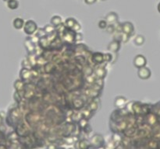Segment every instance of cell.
<instances>
[{"label":"cell","instance_id":"obj_3","mask_svg":"<svg viewBox=\"0 0 160 149\" xmlns=\"http://www.w3.org/2000/svg\"><path fill=\"white\" fill-rule=\"evenodd\" d=\"M151 70L147 67H143L138 68V76L142 80H147L151 77Z\"/></svg>","mask_w":160,"mask_h":149},{"label":"cell","instance_id":"obj_18","mask_svg":"<svg viewBox=\"0 0 160 149\" xmlns=\"http://www.w3.org/2000/svg\"><path fill=\"white\" fill-rule=\"evenodd\" d=\"M98 27H99L100 29L104 30V29L107 28V26H108V23H107V21H106V20H102L98 22Z\"/></svg>","mask_w":160,"mask_h":149},{"label":"cell","instance_id":"obj_4","mask_svg":"<svg viewBox=\"0 0 160 149\" xmlns=\"http://www.w3.org/2000/svg\"><path fill=\"white\" fill-rule=\"evenodd\" d=\"M121 30L123 34H126L130 36V35L133 34L134 31V25L130 22H125L121 25Z\"/></svg>","mask_w":160,"mask_h":149},{"label":"cell","instance_id":"obj_12","mask_svg":"<svg viewBox=\"0 0 160 149\" xmlns=\"http://www.w3.org/2000/svg\"><path fill=\"white\" fill-rule=\"evenodd\" d=\"M95 75L101 78H103L106 76V71L104 68H98L97 69L95 70Z\"/></svg>","mask_w":160,"mask_h":149},{"label":"cell","instance_id":"obj_27","mask_svg":"<svg viewBox=\"0 0 160 149\" xmlns=\"http://www.w3.org/2000/svg\"><path fill=\"white\" fill-rule=\"evenodd\" d=\"M102 1H106V0H102Z\"/></svg>","mask_w":160,"mask_h":149},{"label":"cell","instance_id":"obj_7","mask_svg":"<svg viewBox=\"0 0 160 149\" xmlns=\"http://www.w3.org/2000/svg\"><path fill=\"white\" fill-rule=\"evenodd\" d=\"M127 99L123 96H118V97L116 98V100H115V106L118 107V108H123L125 106L126 103H127Z\"/></svg>","mask_w":160,"mask_h":149},{"label":"cell","instance_id":"obj_5","mask_svg":"<svg viewBox=\"0 0 160 149\" xmlns=\"http://www.w3.org/2000/svg\"><path fill=\"white\" fill-rule=\"evenodd\" d=\"M119 48H120V43L118 41H113L109 43L108 47H107V49L113 53H117L119 51Z\"/></svg>","mask_w":160,"mask_h":149},{"label":"cell","instance_id":"obj_17","mask_svg":"<svg viewBox=\"0 0 160 149\" xmlns=\"http://www.w3.org/2000/svg\"><path fill=\"white\" fill-rule=\"evenodd\" d=\"M54 30H55V26H52V24H51V25L48 24V25H46V26L44 27L45 33H46V34H51L52 33H53Z\"/></svg>","mask_w":160,"mask_h":149},{"label":"cell","instance_id":"obj_25","mask_svg":"<svg viewBox=\"0 0 160 149\" xmlns=\"http://www.w3.org/2000/svg\"><path fill=\"white\" fill-rule=\"evenodd\" d=\"M158 10H159V12L160 13V2L159 3V5H158Z\"/></svg>","mask_w":160,"mask_h":149},{"label":"cell","instance_id":"obj_21","mask_svg":"<svg viewBox=\"0 0 160 149\" xmlns=\"http://www.w3.org/2000/svg\"><path fill=\"white\" fill-rule=\"evenodd\" d=\"M83 39V35L80 34V33H77V34H76L75 35V41H82Z\"/></svg>","mask_w":160,"mask_h":149},{"label":"cell","instance_id":"obj_2","mask_svg":"<svg viewBox=\"0 0 160 149\" xmlns=\"http://www.w3.org/2000/svg\"><path fill=\"white\" fill-rule=\"evenodd\" d=\"M147 64V59L142 54H138L134 58V65L137 68L145 67Z\"/></svg>","mask_w":160,"mask_h":149},{"label":"cell","instance_id":"obj_11","mask_svg":"<svg viewBox=\"0 0 160 149\" xmlns=\"http://www.w3.org/2000/svg\"><path fill=\"white\" fill-rule=\"evenodd\" d=\"M51 24L54 26H58L62 24V18L59 16H54L51 19Z\"/></svg>","mask_w":160,"mask_h":149},{"label":"cell","instance_id":"obj_28","mask_svg":"<svg viewBox=\"0 0 160 149\" xmlns=\"http://www.w3.org/2000/svg\"><path fill=\"white\" fill-rule=\"evenodd\" d=\"M70 149H74V148H70Z\"/></svg>","mask_w":160,"mask_h":149},{"label":"cell","instance_id":"obj_13","mask_svg":"<svg viewBox=\"0 0 160 149\" xmlns=\"http://www.w3.org/2000/svg\"><path fill=\"white\" fill-rule=\"evenodd\" d=\"M145 37L142 35H138L135 38H134V43L138 46H141L145 43Z\"/></svg>","mask_w":160,"mask_h":149},{"label":"cell","instance_id":"obj_23","mask_svg":"<svg viewBox=\"0 0 160 149\" xmlns=\"http://www.w3.org/2000/svg\"><path fill=\"white\" fill-rule=\"evenodd\" d=\"M106 30H107V32L108 33H113V31H115V27L113 25H108Z\"/></svg>","mask_w":160,"mask_h":149},{"label":"cell","instance_id":"obj_16","mask_svg":"<svg viewBox=\"0 0 160 149\" xmlns=\"http://www.w3.org/2000/svg\"><path fill=\"white\" fill-rule=\"evenodd\" d=\"M14 87L17 91H20L24 89V82L22 80H17L14 83Z\"/></svg>","mask_w":160,"mask_h":149},{"label":"cell","instance_id":"obj_8","mask_svg":"<svg viewBox=\"0 0 160 149\" xmlns=\"http://www.w3.org/2000/svg\"><path fill=\"white\" fill-rule=\"evenodd\" d=\"M92 61L96 64H101L104 61V54L102 53H95L92 57Z\"/></svg>","mask_w":160,"mask_h":149},{"label":"cell","instance_id":"obj_1","mask_svg":"<svg viewBox=\"0 0 160 149\" xmlns=\"http://www.w3.org/2000/svg\"><path fill=\"white\" fill-rule=\"evenodd\" d=\"M38 30V26L36 23L33 20H28L24 24V30L25 34L28 35H31L35 34Z\"/></svg>","mask_w":160,"mask_h":149},{"label":"cell","instance_id":"obj_22","mask_svg":"<svg viewBox=\"0 0 160 149\" xmlns=\"http://www.w3.org/2000/svg\"><path fill=\"white\" fill-rule=\"evenodd\" d=\"M80 29H81V26H80V24H79V23L77 22V23L74 25V26L71 29V30H74V31H79Z\"/></svg>","mask_w":160,"mask_h":149},{"label":"cell","instance_id":"obj_24","mask_svg":"<svg viewBox=\"0 0 160 149\" xmlns=\"http://www.w3.org/2000/svg\"><path fill=\"white\" fill-rule=\"evenodd\" d=\"M96 1H97V0H85V3H87V4H88V5L94 4V3L96 2Z\"/></svg>","mask_w":160,"mask_h":149},{"label":"cell","instance_id":"obj_10","mask_svg":"<svg viewBox=\"0 0 160 149\" xmlns=\"http://www.w3.org/2000/svg\"><path fill=\"white\" fill-rule=\"evenodd\" d=\"M24 21L21 18H16L14 21H13V26L16 29L20 30V29L23 28L24 26Z\"/></svg>","mask_w":160,"mask_h":149},{"label":"cell","instance_id":"obj_15","mask_svg":"<svg viewBox=\"0 0 160 149\" xmlns=\"http://www.w3.org/2000/svg\"><path fill=\"white\" fill-rule=\"evenodd\" d=\"M8 6L12 9H17L19 6V2L17 0H9L8 1Z\"/></svg>","mask_w":160,"mask_h":149},{"label":"cell","instance_id":"obj_9","mask_svg":"<svg viewBox=\"0 0 160 149\" xmlns=\"http://www.w3.org/2000/svg\"><path fill=\"white\" fill-rule=\"evenodd\" d=\"M31 76V72L30 70H28L26 68H24L20 71V77L23 80H28L30 78Z\"/></svg>","mask_w":160,"mask_h":149},{"label":"cell","instance_id":"obj_6","mask_svg":"<svg viewBox=\"0 0 160 149\" xmlns=\"http://www.w3.org/2000/svg\"><path fill=\"white\" fill-rule=\"evenodd\" d=\"M118 15L115 12H110L106 16V20L109 24H114L118 20Z\"/></svg>","mask_w":160,"mask_h":149},{"label":"cell","instance_id":"obj_26","mask_svg":"<svg viewBox=\"0 0 160 149\" xmlns=\"http://www.w3.org/2000/svg\"><path fill=\"white\" fill-rule=\"evenodd\" d=\"M1 123H2V119H1V117H0V124H1Z\"/></svg>","mask_w":160,"mask_h":149},{"label":"cell","instance_id":"obj_19","mask_svg":"<svg viewBox=\"0 0 160 149\" xmlns=\"http://www.w3.org/2000/svg\"><path fill=\"white\" fill-rule=\"evenodd\" d=\"M89 109L91 110V111H95L98 109V104L95 103V102H93V103H91L90 104V106H89Z\"/></svg>","mask_w":160,"mask_h":149},{"label":"cell","instance_id":"obj_20","mask_svg":"<svg viewBox=\"0 0 160 149\" xmlns=\"http://www.w3.org/2000/svg\"><path fill=\"white\" fill-rule=\"evenodd\" d=\"M112 55L110 54H104V61H110V60L112 59Z\"/></svg>","mask_w":160,"mask_h":149},{"label":"cell","instance_id":"obj_14","mask_svg":"<svg viewBox=\"0 0 160 149\" xmlns=\"http://www.w3.org/2000/svg\"><path fill=\"white\" fill-rule=\"evenodd\" d=\"M77 23V21L75 19H74V18H67L65 21L66 26L70 29L73 28V27L74 26V25H75Z\"/></svg>","mask_w":160,"mask_h":149}]
</instances>
